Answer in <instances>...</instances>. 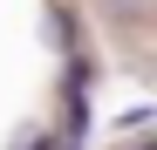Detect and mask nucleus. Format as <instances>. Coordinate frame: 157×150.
<instances>
[{
    "instance_id": "obj_1",
    "label": "nucleus",
    "mask_w": 157,
    "mask_h": 150,
    "mask_svg": "<svg viewBox=\"0 0 157 150\" xmlns=\"http://www.w3.org/2000/svg\"><path fill=\"white\" fill-rule=\"evenodd\" d=\"M34 150H75V137H55V143H34Z\"/></svg>"
}]
</instances>
